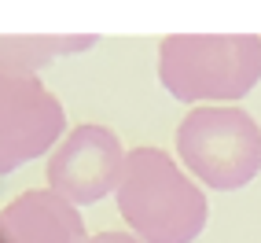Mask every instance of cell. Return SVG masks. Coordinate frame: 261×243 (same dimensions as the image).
Segmentation results:
<instances>
[{"label": "cell", "mask_w": 261, "mask_h": 243, "mask_svg": "<svg viewBox=\"0 0 261 243\" xmlns=\"http://www.w3.org/2000/svg\"><path fill=\"white\" fill-rule=\"evenodd\" d=\"M118 210L140 243H191L210 217L202 188L159 148L125 155Z\"/></svg>", "instance_id": "cell-1"}, {"label": "cell", "mask_w": 261, "mask_h": 243, "mask_svg": "<svg viewBox=\"0 0 261 243\" xmlns=\"http://www.w3.org/2000/svg\"><path fill=\"white\" fill-rule=\"evenodd\" d=\"M159 78L173 100L236 103L261 81V37L177 33L159 44Z\"/></svg>", "instance_id": "cell-2"}, {"label": "cell", "mask_w": 261, "mask_h": 243, "mask_svg": "<svg viewBox=\"0 0 261 243\" xmlns=\"http://www.w3.org/2000/svg\"><path fill=\"white\" fill-rule=\"evenodd\" d=\"M177 155L206 188L236 192L261 169V126L239 107H195L177 129Z\"/></svg>", "instance_id": "cell-3"}, {"label": "cell", "mask_w": 261, "mask_h": 243, "mask_svg": "<svg viewBox=\"0 0 261 243\" xmlns=\"http://www.w3.org/2000/svg\"><path fill=\"white\" fill-rule=\"evenodd\" d=\"M63 129V103L37 74L0 70V177L51 151Z\"/></svg>", "instance_id": "cell-4"}, {"label": "cell", "mask_w": 261, "mask_h": 243, "mask_svg": "<svg viewBox=\"0 0 261 243\" xmlns=\"http://www.w3.org/2000/svg\"><path fill=\"white\" fill-rule=\"evenodd\" d=\"M125 155L129 151L107 126H77L48 155V188L74 206L99 203L118 192Z\"/></svg>", "instance_id": "cell-5"}, {"label": "cell", "mask_w": 261, "mask_h": 243, "mask_svg": "<svg viewBox=\"0 0 261 243\" xmlns=\"http://www.w3.org/2000/svg\"><path fill=\"white\" fill-rule=\"evenodd\" d=\"M0 243H85V225L74 203L33 188L0 210Z\"/></svg>", "instance_id": "cell-6"}, {"label": "cell", "mask_w": 261, "mask_h": 243, "mask_svg": "<svg viewBox=\"0 0 261 243\" xmlns=\"http://www.w3.org/2000/svg\"><path fill=\"white\" fill-rule=\"evenodd\" d=\"M96 37H0V70L11 74H37L56 56L92 48Z\"/></svg>", "instance_id": "cell-7"}, {"label": "cell", "mask_w": 261, "mask_h": 243, "mask_svg": "<svg viewBox=\"0 0 261 243\" xmlns=\"http://www.w3.org/2000/svg\"><path fill=\"white\" fill-rule=\"evenodd\" d=\"M85 243H140V239H136V236H129V232H99V236L85 239Z\"/></svg>", "instance_id": "cell-8"}]
</instances>
